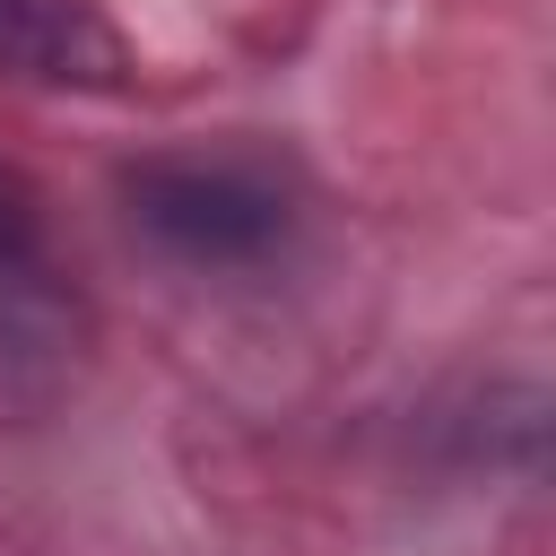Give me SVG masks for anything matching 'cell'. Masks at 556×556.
<instances>
[{
	"label": "cell",
	"mask_w": 556,
	"mask_h": 556,
	"mask_svg": "<svg viewBox=\"0 0 556 556\" xmlns=\"http://www.w3.org/2000/svg\"><path fill=\"white\" fill-rule=\"evenodd\" d=\"M130 217H139L165 252H182V261H252V252H269V243L287 235V200H278L261 174H243V165H200V156H182V165H139V174H130Z\"/></svg>",
	"instance_id": "cell-1"
},
{
	"label": "cell",
	"mask_w": 556,
	"mask_h": 556,
	"mask_svg": "<svg viewBox=\"0 0 556 556\" xmlns=\"http://www.w3.org/2000/svg\"><path fill=\"white\" fill-rule=\"evenodd\" d=\"M0 70L43 78V87H87L122 96L130 87V43L96 0H0Z\"/></svg>",
	"instance_id": "cell-2"
},
{
	"label": "cell",
	"mask_w": 556,
	"mask_h": 556,
	"mask_svg": "<svg viewBox=\"0 0 556 556\" xmlns=\"http://www.w3.org/2000/svg\"><path fill=\"white\" fill-rule=\"evenodd\" d=\"M17 243H26V208H17V191L0 182V269L17 261Z\"/></svg>",
	"instance_id": "cell-3"
}]
</instances>
